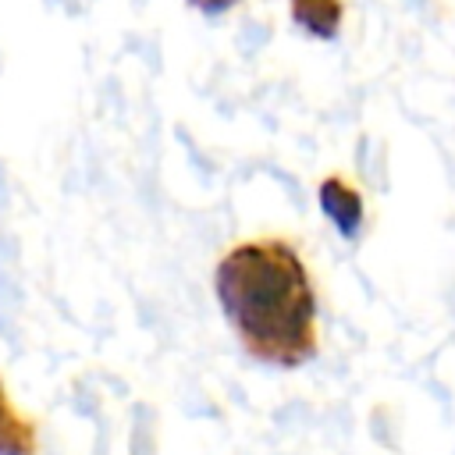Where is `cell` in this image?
<instances>
[{
	"instance_id": "obj_1",
	"label": "cell",
	"mask_w": 455,
	"mask_h": 455,
	"mask_svg": "<svg viewBox=\"0 0 455 455\" xmlns=\"http://www.w3.org/2000/svg\"><path fill=\"white\" fill-rule=\"evenodd\" d=\"M213 295L238 345L267 366L299 370L320 352V302L302 252L288 238L235 242L213 270Z\"/></svg>"
},
{
	"instance_id": "obj_2",
	"label": "cell",
	"mask_w": 455,
	"mask_h": 455,
	"mask_svg": "<svg viewBox=\"0 0 455 455\" xmlns=\"http://www.w3.org/2000/svg\"><path fill=\"white\" fill-rule=\"evenodd\" d=\"M316 196H320L323 217L338 228V235H341V238H355L359 228H363V213H366V210H363V192L352 188L345 178L331 174V178L320 181Z\"/></svg>"
},
{
	"instance_id": "obj_3",
	"label": "cell",
	"mask_w": 455,
	"mask_h": 455,
	"mask_svg": "<svg viewBox=\"0 0 455 455\" xmlns=\"http://www.w3.org/2000/svg\"><path fill=\"white\" fill-rule=\"evenodd\" d=\"M36 448H39L36 423L14 409L0 377V455H36Z\"/></svg>"
},
{
	"instance_id": "obj_4",
	"label": "cell",
	"mask_w": 455,
	"mask_h": 455,
	"mask_svg": "<svg viewBox=\"0 0 455 455\" xmlns=\"http://www.w3.org/2000/svg\"><path fill=\"white\" fill-rule=\"evenodd\" d=\"M291 4V21L309 32L313 39H334L341 32V0H288Z\"/></svg>"
},
{
	"instance_id": "obj_5",
	"label": "cell",
	"mask_w": 455,
	"mask_h": 455,
	"mask_svg": "<svg viewBox=\"0 0 455 455\" xmlns=\"http://www.w3.org/2000/svg\"><path fill=\"white\" fill-rule=\"evenodd\" d=\"M196 11H203V14H224V11H231L238 0H188Z\"/></svg>"
}]
</instances>
